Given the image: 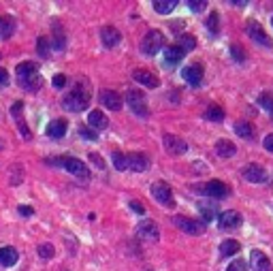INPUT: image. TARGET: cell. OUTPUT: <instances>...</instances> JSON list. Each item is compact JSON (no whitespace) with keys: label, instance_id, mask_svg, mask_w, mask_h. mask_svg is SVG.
<instances>
[{"label":"cell","instance_id":"obj_50","mask_svg":"<svg viewBox=\"0 0 273 271\" xmlns=\"http://www.w3.org/2000/svg\"><path fill=\"white\" fill-rule=\"evenodd\" d=\"M233 4H235V6H245L248 2H245V0H233Z\"/></svg>","mask_w":273,"mask_h":271},{"label":"cell","instance_id":"obj_22","mask_svg":"<svg viewBox=\"0 0 273 271\" xmlns=\"http://www.w3.org/2000/svg\"><path fill=\"white\" fill-rule=\"evenodd\" d=\"M88 124L94 126V128H99V131H102V128L109 126V118L102 111H99V109H94V111L88 113Z\"/></svg>","mask_w":273,"mask_h":271},{"label":"cell","instance_id":"obj_45","mask_svg":"<svg viewBox=\"0 0 273 271\" xmlns=\"http://www.w3.org/2000/svg\"><path fill=\"white\" fill-rule=\"evenodd\" d=\"M128 207H131L133 211H136V214H145V207H143V205L139 203V201H131V203H128Z\"/></svg>","mask_w":273,"mask_h":271},{"label":"cell","instance_id":"obj_23","mask_svg":"<svg viewBox=\"0 0 273 271\" xmlns=\"http://www.w3.org/2000/svg\"><path fill=\"white\" fill-rule=\"evenodd\" d=\"M235 152H237V147H235V143H233V141H229V139L216 141V154H218V156L231 158V156H235Z\"/></svg>","mask_w":273,"mask_h":271},{"label":"cell","instance_id":"obj_42","mask_svg":"<svg viewBox=\"0 0 273 271\" xmlns=\"http://www.w3.org/2000/svg\"><path fill=\"white\" fill-rule=\"evenodd\" d=\"M226 271H248V265H245L243 261H233L229 267H226Z\"/></svg>","mask_w":273,"mask_h":271},{"label":"cell","instance_id":"obj_31","mask_svg":"<svg viewBox=\"0 0 273 271\" xmlns=\"http://www.w3.org/2000/svg\"><path fill=\"white\" fill-rule=\"evenodd\" d=\"M205 118L207 120H211V122H222L224 120V111H222V107H218V105H213L207 109V113H205Z\"/></svg>","mask_w":273,"mask_h":271},{"label":"cell","instance_id":"obj_26","mask_svg":"<svg viewBox=\"0 0 273 271\" xmlns=\"http://www.w3.org/2000/svg\"><path fill=\"white\" fill-rule=\"evenodd\" d=\"M15 73H17V81H19V79H26V77L38 73V67L34 62H22L15 67Z\"/></svg>","mask_w":273,"mask_h":271},{"label":"cell","instance_id":"obj_16","mask_svg":"<svg viewBox=\"0 0 273 271\" xmlns=\"http://www.w3.org/2000/svg\"><path fill=\"white\" fill-rule=\"evenodd\" d=\"M101 41L105 47H115L120 41H122V34L118 28H113V26H105V28L101 30Z\"/></svg>","mask_w":273,"mask_h":271},{"label":"cell","instance_id":"obj_8","mask_svg":"<svg viewBox=\"0 0 273 271\" xmlns=\"http://www.w3.org/2000/svg\"><path fill=\"white\" fill-rule=\"evenodd\" d=\"M241 177L250 184H261V182L267 179V171H265V167L252 163V165H245L241 169Z\"/></svg>","mask_w":273,"mask_h":271},{"label":"cell","instance_id":"obj_9","mask_svg":"<svg viewBox=\"0 0 273 271\" xmlns=\"http://www.w3.org/2000/svg\"><path fill=\"white\" fill-rule=\"evenodd\" d=\"M162 143H165L167 147V152L169 154H173V156H181V154H186L188 152V145H186V141L184 139H179L177 135H162Z\"/></svg>","mask_w":273,"mask_h":271},{"label":"cell","instance_id":"obj_13","mask_svg":"<svg viewBox=\"0 0 273 271\" xmlns=\"http://www.w3.org/2000/svg\"><path fill=\"white\" fill-rule=\"evenodd\" d=\"M126 163H128V169H133V171H136V173L147 171V167H149L147 156H145V154H139V152L126 154Z\"/></svg>","mask_w":273,"mask_h":271},{"label":"cell","instance_id":"obj_39","mask_svg":"<svg viewBox=\"0 0 273 271\" xmlns=\"http://www.w3.org/2000/svg\"><path fill=\"white\" fill-rule=\"evenodd\" d=\"M201 214H203V220L205 222H209V220H213V218H216V209L207 207V205H201Z\"/></svg>","mask_w":273,"mask_h":271},{"label":"cell","instance_id":"obj_41","mask_svg":"<svg viewBox=\"0 0 273 271\" xmlns=\"http://www.w3.org/2000/svg\"><path fill=\"white\" fill-rule=\"evenodd\" d=\"M88 158H90V163H94V165H96V169H105V160H102L101 154H94V152H92Z\"/></svg>","mask_w":273,"mask_h":271},{"label":"cell","instance_id":"obj_6","mask_svg":"<svg viewBox=\"0 0 273 271\" xmlns=\"http://www.w3.org/2000/svg\"><path fill=\"white\" fill-rule=\"evenodd\" d=\"M126 102L131 107V111L136 115H147V102H145V96H143L139 90H128L126 92Z\"/></svg>","mask_w":273,"mask_h":271},{"label":"cell","instance_id":"obj_2","mask_svg":"<svg viewBox=\"0 0 273 271\" xmlns=\"http://www.w3.org/2000/svg\"><path fill=\"white\" fill-rule=\"evenodd\" d=\"M162 45H165V34H162L160 30H149L147 34L143 36L141 51L147 56H156L162 49Z\"/></svg>","mask_w":273,"mask_h":271},{"label":"cell","instance_id":"obj_40","mask_svg":"<svg viewBox=\"0 0 273 271\" xmlns=\"http://www.w3.org/2000/svg\"><path fill=\"white\" fill-rule=\"evenodd\" d=\"M51 86H54L56 90H60V88H64V86H67V75H62V73H58V75H54V79H51Z\"/></svg>","mask_w":273,"mask_h":271},{"label":"cell","instance_id":"obj_24","mask_svg":"<svg viewBox=\"0 0 273 271\" xmlns=\"http://www.w3.org/2000/svg\"><path fill=\"white\" fill-rule=\"evenodd\" d=\"M235 133L241 139H245V141H252V139H254V135H256L254 126H252L250 122H245V120H239L237 122V124H235Z\"/></svg>","mask_w":273,"mask_h":271},{"label":"cell","instance_id":"obj_52","mask_svg":"<svg viewBox=\"0 0 273 271\" xmlns=\"http://www.w3.org/2000/svg\"><path fill=\"white\" fill-rule=\"evenodd\" d=\"M271 24H273V19H271Z\"/></svg>","mask_w":273,"mask_h":271},{"label":"cell","instance_id":"obj_48","mask_svg":"<svg viewBox=\"0 0 273 271\" xmlns=\"http://www.w3.org/2000/svg\"><path fill=\"white\" fill-rule=\"evenodd\" d=\"M4 83H9V73L4 68H0V86H4Z\"/></svg>","mask_w":273,"mask_h":271},{"label":"cell","instance_id":"obj_19","mask_svg":"<svg viewBox=\"0 0 273 271\" xmlns=\"http://www.w3.org/2000/svg\"><path fill=\"white\" fill-rule=\"evenodd\" d=\"M181 58H184V51H181L177 45H171V47L165 49V67L167 68L177 67V64L181 62Z\"/></svg>","mask_w":273,"mask_h":271},{"label":"cell","instance_id":"obj_33","mask_svg":"<svg viewBox=\"0 0 273 271\" xmlns=\"http://www.w3.org/2000/svg\"><path fill=\"white\" fill-rule=\"evenodd\" d=\"M231 56L235 58L237 62H243V60H245V51H243V47H241L239 43H233V45H231Z\"/></svg>","mask_w":273,"mask_h":271},{"label":"cell","instance_id":"obj_5","mask_svg":"<svg viewBox=\"0 0 273 271\" xmlns=\"http://www.w3.org/2000/svg\"><path fill=\"white\" fill-rule=\"evenodd\" d=\"M152 197L160 205H165V207H173V205H175L171 186H169L167 182H156V184H152Z\"/></svg>","mask_w":273,"mask_h":271},{"label":"cell","instance_id":"obj_14","mask_svg":"<svg viewBox=\"0 0 273 271\" xmlns=\"http://www.w3.org/2000/svg\"><path fill=\"white\" fill-rule=\"evenodd\" d=\"M181 77H184L190 86H201V81H203V67H201V64H190V67H186L181 70Z\"/></svg>","mask_w":273,"mask_h":271},{"label":"cell","instance_id":"obj_11","mask_svg":"<svg viewBox=\"0 0 273 271\" xmlns=\"http://www.w3.org/2000/svg\"><path fill=\"white\" fill-rule=\"evenodd\" d=\"M245 32H248V36L250 38H254L256 43H261V45H265V47H271V38L265 34V30H263V26L258 24V22H254V19H250L248 22V26H245Z\"/></svg>","mask_w":273,"mask_h":271},{"label":"cell","instance_id":"obj_12","mask_svg":"<svg viewBox=\"0 0 273 271\" xmlns=\"http://www.w3.org/2000/svg\"><path fill=\"white\" fill-rule=\"evenodd\" d=\"M241 222H243V218L235 209H229V211H224V214H220V229H224V231H235L241 227Z\"/></svg>","mask_w":273,"mask_h":271},{"label":"cell","instance_id":"obj_17","mask_svg":"<svg viewBox=\"0 0 273 271\" xmlns=\"http://www.w3.org/2000/svg\"><path fill=\"white\" fill-rule=\"evenodd\" d=\"M101 101H102V105L107 109H111V111H120L122 109V99H120L118 92H113V90H102Z\"/></svg>","mask_w":273,"mask_h":271},{"label":"cell","instance_id":"obj_30","mask_svg":"<svg viewBox=\"0 0 273 271\" xmlns=\"http://www.w3.org/2000/svg\"><path fill=\"white\" fill-rule=\"evenodd\" d=\"M177 47L184 51H192L194 47H197V38H194L192 34H179V38H177Z\"/></svg>","mask_w":273,"mask_h":271},{"label":"cell","instance_id":"obj_36","mask_svg":"<svg viewBox=\"0 0 273 271\" xmlns=\"http://www.w3.org/2000/svg\"><path fill=\"white\" fill-rule=\"evenodd\" d=\"M258 105L261 107H265V111H273V96H269V94H263L261 99H258Z\"/></svg>","mask_w":273,"mask_h":271},{"label":"cell","instance_id":"obj_18","mask_svg":"<svg viewBox=\"0 0 273 271\" xmlns=\"http://www.w3.org/2000/svg\"><path fill=\"white\" fill-rule=\"evenodd\" d=\"M133 79L145 88H158V79H156V75L149 73V70H143V68L133 70Z\"/></svg>","mask_w":273,"mask_h":271},{"label":"cell","instance_id":"obj_28","mask_svg":"<svg viewBox=\"0 0 273 271\" xmlns=\"http://www.w3.org/2000/svg\"><path fill=\"white\" fill-rule=\"evenodd\" d=\"M175 6H177L175 0H154V9H156V13H160V15H169Z\"/></svg>","mask_w":273,"mask_h":271},{"label":"cell","instance_id":"obj_46","mask_svg":"<svg viewBox=\"0 0 273 271\" xmlns=\"http://www.w3.org/2000/svg\"><path fill=\"white\" fill-rule=\"evenodd\" d=\"M22 107H24V105H22V102H19V101L15 102V105H13L11 113H13V118H15V120H19V115H22Z\"/></svg>","mask_w":273,"mask_h":271},{"label":"cell","instance_id":"obj_43","mask_svg":"<svg viewBox=\"0 0 273 271\" xmlns=\"http://www.w3.org/2000/svg\"><path fill=\"white\" fill-rule=\"evenodd\" d=\"M79 133H81L83 139H90V141H96V137H99V135H96V131H90V128H86V126H83Z\"/></svg>","mask_w":273,"mask_h":271},{"label":"cell","instance_id":"obj_51","mask_svg":"<svg viewBox=\"0 0 273 271\" xmlns=\"http://www.w3.org/2000/svg\"><path fill=\"white\" fill-rule=\"evenodd\" d=\"M271 118H273V111H271Z\"/></svg>","mask_w":273,"mask_h":271},{"label":"cell","instance_id":"obj_35","mask_svg":"<svg viewBox=\"0 0 273 271\" xmlns=\"http://www.w3.org/2000/svg\"><path fill=\"white\" fill-rule=\"evenodd\" d=\"M218 24H220V15H218L216 11H213L211 15H209V19H207V30H209V32H218L220 30Z\"/></svg>","mask_w":273,"mask_h":271},{"label":"cell","instance_id":"obj_32","mask_svg":"<svg viewBox=\"0 0 273 271\" xmlns=\"http://www.w3.org/2000/svg\"><path fill=\"white\" fill-rule=\"evenodd\" d=\"M111 160H113V167L118 171H126L128 169V163H126V156L122 152H113L111 154Z\"/></svg>","mask_w":273,"mask_h":271},{"label":"cell","instance_id":"obj_44","mask_svg":"<svg viewBox=\"0 0 273 271\" xmlns=\"http://www.w3.org/2000/svg\"><path fill=\"white\" fill-rule=\"evenodd\" d=\"M17 211H19V214H22L24 218H30L32 214H34V209H32L30 205H19V207H17Z\"/></svg>","mask_w":273,"mask_h":271},{"label":"cell","instance_id":"obj_1","mask_svg":"<svg viewBox=\"0 0 273 271\" xmlns=\"http://www.w3.org/2000/svg\"><path fill=\"white\" fill-rule=\"evenodd\" d=\"M90 99H92V94H90V88H88V81L81 79L77 86L70 90V92L62 99V107L67 109V111H73V113H79V111H86L88 105H90Z\"/></svg>","mask_w":273,"mask_h":271},{"label":"cell","instance_id":"obj_38","mask_svg":"<svg viewBox=\"0 0 273 271\" xmlns=\"http://www.w3.org/2000/svg\"><path fill=\"white\" fill-rule=\"evenodd\" d=\"M38 56H43V58H47L49 56V41H47V38H38Z\"/></svg>","mask_w":273,"mask_h":271},{"label":"cell","instance_id":"obj_37","mask_svg":"<svg viewBox=\"0 0 273 271\" xmlns=\"http://www.w3.org/2000/svg\"><path fill=\"white\" fill-rule=\"evenodd\" d=\"M188 6H190L194 13H203L207 9V2L205 0H188Z\"/></svg>","mask_w":273,"mask_h":271},{"label":"cell","instance_id":"obj_20","mask_svg":"<svg viewBox=\"0 0 273 271\" xmlns=\"http://www.w3.org/2000/svg\"><path fill=\"white\" fill-rule=\"evenodd\" d=\"M67 120H51L49 124H47V137H51V139H62L64 135H67Z\"/></svg>","mask_w":273,"mask_h":271},{"label":"cell","instance_id":"obj_27","mask_svg":"<svg viewBox=\"0 0 273 271\" xmlns=\"http://www.w3.org/2000/svg\"><path fill=\"white\" fill-rule=\"evenodd\" d=\"M41 83H43V79H41V75H38V73L26 77V79H19V86L26 88V90H30V92H36V90L41 88Z\"/></svg>","mask_w":273,"mask_h":271},{"label":"cell","instance_id":"obj_3","mask_svg":"<svg viewBox=\"0 0 273 271\" xmlns=\"http://www.w3.org/2000/svg\"><path fill=\"white\" fill-rule=\"evenodd\" d=\"M197 190L203 192L205 197H211V199H226V197L231 195L229 186L222 184V182H218V179H211V182H207V184L197 186Z\"/></svg>","mask_w":273,"mask_h":271},{"label":"cell","instance_id":"obj_7","mask_svg":"<svg viewBox=\"0 0 273 271\" xmlns=\"http://www.w3.org/2000/svg\"><path fill=\"white\" fill-rule=\"evenodd\" d=\"M173 224L179 227V231H184V233H188V235H203L205 233L203 224L197 222V220H190V218H186V216H175Z\"/></svg>","mask_w":273,"mask_h":271},{"label":"cell","instance_id":"obj_21","mask_svg":"<svg viewBox=\"0 0 273 271\" xmlns=\"http://www.w3.org/2000/svg\"><path fill=\"white\" fill-rule=\"evenodd\" d=\"M17 261H19V254L15 248H11V246L0 248V265L2 267H13Z\"/></svg>","mask_w":273,"mask_h":271},{"label":"cell","instance_id":"obj_34","mask_svg":"<svg viewBox=\"0 0 273 271\" xmlns=\"http://www.w3.org/2000/svg\"><path fill=\"white\" fill-rule=\"evenodd\" d=\"M54 254H56V250L51 243H41V246H38V256H43V259H51Z\"/></svg>","mask_w":273,"mask_h":271},{"label":"cell","instance_id":"obj_25","mask_svg":"<svg viewBox=\"0 0 273 271\" xmlns=\"http://www.w3.org/2000/svg\"><path fill=\"white\" fill-rule=\"evenodd\" d=\"M15 17H11V15H2L0 17V36L2 38H9L13 36V32H15Z\"/></svg>","mask_w":273,"mask_h":271},{"label":"cell","instance_id":"obj_29","mask_svg":"<svg viewBox=\"0 0 273 271\" xmlns=\"http://www.w3.org/2000/svg\"><path fill=\"white\" fill-rule=\"evenodd\" d=\"M239 250H241V243L235 241V239H226V241H222V246H220V254L231 256V254H237Z\"/></svg>","mask_w":273,"mask_h":271},{"label":"cell","instance_id":"obj_15","mask_svg":"<svg viewBox=\"0 0 273 271\" xmlns=\"http://www.w3.org/2000/svg\"><path fill=\"white\" fill-rule=\"evenodd\" d=\"M250 267L254 271H273L269 256H265L263 252H258V250H254V252L250 254Z\"/></svg>","mask_w":273,"mask_h":271},{"label":"cell","instance_id":"obj_49","mask_svg":"<svg viewBox=\"0 0 273 271\" xmlns=\"http://www.w3.org/2000/svg\"><path fill=\"white\" fill-rule=\"evenodd\" d=\"M171 28H173L175 32H177V30H181V28H184V24H181V22H173V24H171Z\"/></svg>","mask_w":273,"mask_h":271},{"label":"cell","instance_id":"obj_10","mask_svg":"<svg viewBox=\"0 0 273 271\" xmlns=\"http://www.w3.org/2000/svg\"><path fill=\"white\" fill-rule=\"evenodd\" d=\"M136 235H139V239H143V241H158V237H160L158 224L154 220H143V222H139V227H136Z\"/></svg>","mask_w":273,"mask_h":271},{"label":"cell","instance_id":"obj_4","mask_svg":"<svg viewBox=\"0 0 273 271\" xmlns=\"http://www.w3.org/2000/svg\"><path fill=\"white\" fill-rule=\"evenodd\" d=\"M60 165L67 169L70 175H75L77 179H90V169L86 167V163H81L79 158H60Z\"/></svg>","mask_w":273,"mask_h":271},{"label":"cell","instance_id":"obj_47","mask_svg":"<svg viewBox=\"0 0 273 271\" xmlns=\"http://www.w3.org/2000/svg\"><path fill=\"white\" fill-rule=\"evenodd\" d=\"M263 145H265V150H267V152H271V154H273V135H267V137H265V141H263Z\"/></svg>","mask_w":273,"mask_h":271}]
</instances>
